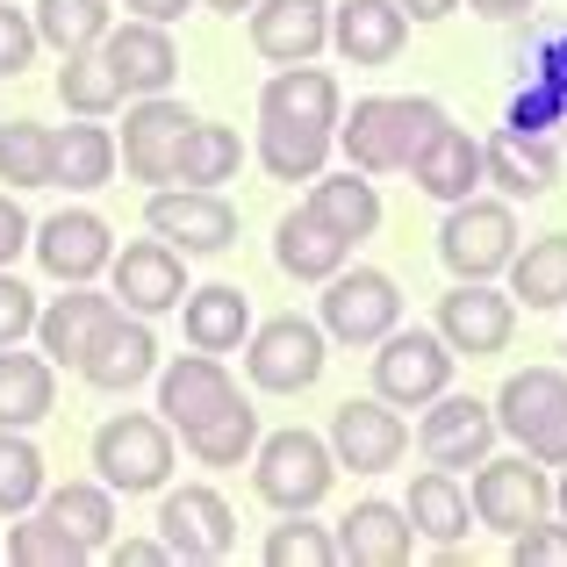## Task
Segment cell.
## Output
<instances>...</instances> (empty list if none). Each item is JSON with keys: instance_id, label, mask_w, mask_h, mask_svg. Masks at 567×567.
<instances>
[{"instance_id": "29", "label": "cell", "mask_w": 567, "mask_h": 567, "mask_svg": "<svg viewBox=\"0 0 567 567\" xmlns=\"http://www.w3.org/2000/svg\"><path fill=\"white\" fill-rule=\"evenodd\" d=\"M259 115H288V123H309V130H331V137H338L346 101H338V80L309 58V65H280L274 80H266Z\"/></svg>"}, {"instance_id": "3", "label": "cell", "mask_w": 567, "mask_h": 567, "mask_svg": "<svg viewBox=\"0 0 567 567\" xmlns=\"http://www.w3.org/2000/svg\"><path fill=\"white\" fill-rule=\"evenodd\" d=\"M488 410H496V431L517 439V453H532L539 467H567V374L560 367L511 374Z\"/></svg>"}, {"instance_id": "18", "label": "cell", "mask_w": 567, "mask_h": 567, "mask_svg": "<svg viewBox=\"0 0 567 567\" xmlns=\"http://www.w3.org/2000/svg\"><path fill=\"white\" fill-rule=\"evenodd\" d=\"M101 58H109L115 80H123V101L173 94V80H181V43H173L166 22H137V14H130L123 29H109V37H101Z\"/></svg>"}, {"instance_id": "16", "label": "cell", "mask_w": 567, "mask_h": 567, "mask_svg": "<svg viewBox=\"0 0 567 567\" xmlns=\"http://www.w3.org/2000/svg\"><path fill=\"white\" fill-rule=\"evenodd\" d=\"M29 251H37V266L51 280H94V274H109V259H115V230H109V216H94V208H58L51 223H37L29 230Z\"/></svg>"}, {"instance_id": "27", "label": "cell", "mask_w": 567, "mask_h": 567, "mask_svg": "<svg viewBox=\"0 0 567 567\" xmlns=\"http://www.w3.org/2000/svg\"><path fill=\"white\" fill-rule=\"evenodd\" d=\"M560 158L546 137H525V130H496V137L482 144V181L503 187V202H539L546 187H554Z\"/></svg>"}, {"instance_id": "4", "label": "cell", "mask_w": 567, "mask_h": 567, "mask_svg": "<svg viewBox=\"0 0 567 567\" xmlns=\"http://www.w3.org/2000/svg\"><path fill=\"white\" fill-rule=\"evenodd\" d=\"M94 467L115 496H158L173 482V424L166 416L123 410L94 431Z\"/></svg>"}, {"instance_id": "36", "label": "cell", "mask_w": 567, "mask_h": 567, "mask_svg": "<svg viewBox=\"0 0 567 567\" xmlns=\"http://www.w3.org/2000/svg\"><path fill=\"white\" fill-rule=\"evenodd\" d=\"M237 166H245V144H237V130H223V123H187L181 152H173L166 187H223V181H237Z\"/></svg>"}, {"instance_id": "42", "label": "cell", "mask_w": 567, "mask_h": 567, "mask_svg": "<svg viewBox=\"0 0 567 567\" xmlns=\"http://www.w3.org/2000/svg\"><path fill=\"white\" fill-rule=\"evenodd\" d=\"M43 503V453L29 445V431L0 424V517H22Z\"/></svg>"}, {"instance_id": "25", "label": "cell", "mask_w": 567, "mask_h": 567, "mask_svg": "<svg viewBox=\"0 0 567 567\" xmlns=\"http://www.w3.org/2000/svg\"><path fill=\"white\" fill-rule=\"evenodd\" d=\"M402 173H410L431 202H467V194H482V144H474L467 130L445 115V123L424 137V152H416Z\"/></svg>"}, {"instance_id": "23", "label": "cell", "mask_w": 567, "mask_h": 567, "mask_svg": "<svg viewBox=\"0 0 567 567\" xmlns=\"http://www.w3.org/2000/svg\"><path fill=\"white\" fill-rule=\"evenodd\" d=\"M402 43H410V14L395 8V0H338L331 8V51L346 58V65H395Z\"/></svg>"}, {"instance_id": "21", "label": "cell", "mask_w": 567, "mask_h": 567, "mask_svg": "<svg viewBox=\"0 0 567 567\" xmlns=\"http://www.w3.org/2000/svg\"><path fill=\"white\" fill-rule=\"evenodd\" d=\"M115 309H123V302H115V295H94V280H72L65 295H51V309H37V346H43V360H51V367H80L86 346L109 331Z\"/></svg>"}, {"instance_id": "11", "label": "cell", "mask_w": 567, "mask_h": 567, "mask_svg": "<svg viewBox=\"0 0 567 567\" xmlns=\"http://www.w3.org/2000/svg\"><path fill=\"white\" fill-rule=\"evenodd\" d=\"M158 539H166L173 560L208 567V560H223L237 546V511L216 496V488H202V482L166 488V503H158Z\"/></svg>"}, {"instance_id": "26", "label": "cell", "mask_w": 567, "mask_h": 567, "mask_svg": "<svg viewBox=\"0 0 567 567\" xmlns=\"http://www.w3.org/2000/svg\"><path fill=\"white\" fill-rule=\"evenodd\" d=\"M181 331H187V346L194 352H245V338H251V302H245V288H230V280H216V288H187L181 295Z\"/></svg>"}, {"instance_id": "12", "label": "cell", "mask_w": 567, "mask_h": 567, "mask_svg": "<svg viewBox=\"0 0 567 567\" xmlns=\"http://www.w3.org/2000/svg\"><path fill=\"white\" fill-rule=\"evenodd\" d=\"M144 230L166 237L173 251H230L237 245V208L216 187H152Z\"/></svg>"}, {"instance_id": "49", "label": "cell", "mask_w": 567, "mask_h": 567, "mask_svg": "<svg viewBox=\"0 0 567 567\" xmlns=\"http://www.w3.org/2000/svg\"><path fill=\"white\" fill-rule=\"evenodd\" d=\"M22 65H37V22L22 8H0V80H14Z\"/></svg>"}, {"instance_id": "15", "label": "cell", "mask_w": 567, "mask_h": 567, "mask_svg": "<svg viewBox=\"0 0 567 567\" xmlns=\"http://www.w3.org/2000/svg\"><path fill=\"white\" fill-rule=\"evenodd\" d=\"M109 280L130 317H166L187 295V251H173L166 237H137V245H123L109 259Z\"/></svg>"}, {"instance_id": "10", "label": "cell", "mask_w": 567, "mask_h": 567, "mask_svg": "<svg viewBox=\"0 0 567 567\" xmlns=\"http://www.w3.org/2000/svg\"><path fill=\"white\" fill-rule=\"evenodd\" d=\"M323 445H331V460L352 467V474H388V467H402V453H410V424L395 416V402L352 395V402L331 410V439Z\"/></svg>"}, {"instance_id": "22", "label": "cell", "mask_w": 567, "mask_h": 567, "mask_svg": "<svg viewBox=\"0 0 567 567\" xmlns=\"http://www.w3.org/2000/svg\"><path fill=\"white\" fill-rule=\"evenodd\" d=\"M223 402H237V381L216 352H181L173 367H158V416H166L173 431L208 424Z\"/></svg>"}, {"instance_id": "28", "label": "cell", "mask_w": 567, "mask_h": 567, "mask_svg": "<svg viewBox=\"0 0 567 567\" xmlns=\"http://www.w3.org/2000/svg\"><path fill=\"white\" fill-rule=\"evenodd\" d=\"M274 259H280V274H288V280H331L338 266L352 259V237H338L331 223L302 202V208H288V216H280Z\"/></svg>"}, {"instance_id": "24", "label": "cell", "mask_w": 567, "mask_h": 567, "mask_svg": "<svg viewBox=\"0 0 567 567\" xmlns=\"http://www.w3.org/2000/svg\"><path fill=\"white\" fill-rule=\"evenodd\" d=\"M331 539H338V567H410V554H416L410 511H402V503H381V496L352 503V517Z\"/></svg>"}, {"instance_id": "50", "label": "cell", "mask_w": 567, "mask_h": 567, "mask_svg": "<svg viewBox=\"0 0 567 567\" xmlns=\"http://www.w3.org/2000/svg\"><path fill=\"white\" fill-rule=\"evenodd\" d=\"M29 230H37V223L22 216V202H8V194H0V266H14L29 251Z\"/></svg>"}, {"instance_id": "5", "label": "cell", "mask_w": 567, "mask_h": 567, "mask_svg": "<svg viewBox=\"0 0 567 567\" xmlns=\"http://www.w3.org/2000/svg\"><path fill=\"white\" fill-rule=\"evenodd\" d=\"M439 259H445V274H453V280H496L503 266L517 259V208L511 202H488V194L445 202Z\"/></svg>"}, {"instance_id": "38", "label": "cell", "mask_w": 567, "mask_h": 567, "mask_svg": "<svg viewBox=\"0 0 567 567\" xmlns=\"http://www.w3.org/2000/svg\"><path fill=\"white\" fill-rule=\"evenodd\" d=\"M187 439V453L202 460V467H245L251 460V445H259V410H251L245 395L237 402H223L208 424H194V431H181Z\"/></svg>"}, {"instance_id": "2", "label": "cell", "mask_w": 567, "mask_h": 567, "mask_svg": "<svg viewBox=\"0 0 567 567\" xmlns=\"http://www.w3.org/2000/svg\"><path fill=\"white\" fill-rule=\"evenodd\" d=\"M331 482H338L331 445L302 424L266 431V439L251 445V488H259V503H274V511H317V503L331 496Z\"/></svg>"}, {"instance_id": "19", "label": "cell", "mask_w": 567, "mask_h": 567, "mask_svg": "<svg viewBox=\"0 0 567 567\" xmlns=\"http://www.w3.org/2000/svg\"><path fill=\"white\" fill-rule=\"evenodd\" d=\"M251 51L266 65H309L331 51V0H259L251 8Z\"/></svg>"}, {"instance_id": "46", "label": "cell", "mask_w": 567, "mask_h": 567, "mask_svg": "<svg viewBox=\"0 0 567 567\" xmlns=\"http://www.w3.org/2000/svg\"><path fill=\"white\" fill-rule=\"evenodd\" d=\"M560 115H567V101H560L546 80H532V86H517V101H511V123H503V130H525V137H546V130H554Z\"/></svg>"}, {"instance_id": "52", "label": "cell", "mask_w": 567, "mask_h": 567, "mask_svg": "<svg viewBox=\"0 0 567 567\" xmlns=\"http://www.w3.org/2000/svg\"><path fill=\"white\" fill-rule=\"evenodd\" d=\"M187 8H194V0H130V14H137V22H166V29L181 22Z\"/></svg>"}, {"instance_id": "45", "label": "cell", "mask_w": 567, "mask_h": 567, "mask_svg": "<svg viewBox=\"0 0 567 567\" xmlns=\"http://www.w3.org/2000/svg\"><path fill=\"white\" fill-rule=\"evenodd\" d=\"M511 560L517 567H567V517H532L525 532H511Z\"/></svg>"}, {"instance_id": "9", "label": "cell", "mask_w": 567, "mask_h": 567, "mask_svg": "<svg viewBox=\"0 0 567 567\" xmlns=\"http://www.w3.org/2000/svg\"><path fill=\"white\" fill-rule=\"evenodd\" d=\"M453 360L460 352L445 346L439 331H388L381 338V352H374V395L381 402H395V410H424L431 395H445V388H453Z\"/></svg>"}, {"instance_id": "32", "label": "cell", "mask_w": 567, "mask_h": 567, "mask_svg": "<svg viewBox=\"0 0 567 567\" xmlns=\"http://www.w3.org/2000/svg\"><path fill=\"white\" fill-rule=\"evenodd\" d=\"M309 208H317L323 223H331L338 237H352V245H360V237H374L381 230V194H374V173H331L323 166L317 181H309Z\"/></svg>"}, {"instance_id": "1", "label": "cell", "mask_w": 567, "mask_h": 567, "mask_svg": "<svg viewBox=\"0 0 567 567\" xmlns=\"http://www.w3.org/2000/svg\"><path fill=\"white\" fill-rule=\"evenodd\" d=\"M445 123V109L431 94H367L352 101V115H338V152H346L352 173H402L424 137Z\"/></svg>"}, {"instance_id": "33", "label": "cell", "mask_w": 567, "mask_h": 567, "mask_svg": "<svg viewBox=\"0 0 567 567\" xmlns=\"http://www.w3.org/2000/svg\"><path fill=\"white\" fill-rule=\"evenodd\" d=\"M51 402H58V367L43 360V352L0 346V424L29 431V424L51 416Z\"/></svg>"}, {"instance_id": "6", "label": "cell", "mask_w": 567, "mask_h": 567, "mask_svg": "<svg viewBox=\"0 0 567 567\" xmlns=\"http://www.w3.org/2000/svg\"><path fill=\"white\" fill-rule=\"evenodd\" d=\"M467 503H474V525L482 532H525L532 517L554 511V482L532 453H488L474 460V482H467Z\"/></svg>"}, {"instance_id": "39", "label": "cell", "mask_w": 567, "mask_h": 567, "mask_svg": "<svg viewBox=\"0 0 567 567\" xmlns=\"http://www.w3.org/2000/svg\"><path fill=\"white\" fill-rule=\"evenodd\" d=\"M37 43H51L58 58H72V51H94L101 37L115 29V8L109 0H37Z\"/></svg>"}, {"instance_id": "48", "label": "cell", "mask_w": 567, "mask_h": 567, "mask_svg": "<svg viewBox=\"0 0 567 567\" xmlns=\"http://www.w3.org/2000/svg\"><path fill=\"white\" fill-rule=\"evenodd\" d=\"M37 309H43V302L8 274V266H0V346H22V338L37 331Z\"/></svg>"}, {"instance_id": "7", "label": "cell", "mask_w": 567, "mask_h": 567, "mask_svg": "<svg viewBox=\"0 0 567 567\" xmlns=\"http://www.w3.org/2000/svg\"><path fill=\"white\" fill-rule=\"evenodd\" d=\"M317 323H323V338H338V346H381V338L402 323L395 274H381V266H352L346 274V266H338V274L323 280Z\"/></svg>"}, {"instance_id": "40", "label": "cell", "mask_w": 567, "mask_h": 567, "mask_svg": "<svg viewBox=\"0 0 567 567\" xmlns=\"http://www.w3.org/2000/svg\"><path fill=\"white\" fill-rule=\"evenodd\" d=\"M58 101H65L72 115H94V123L123 109V80H115V65L101 58V43L94 51H72L65 65H58Z\"/></svg>"}, {"instance_id": "54", "label": "cell", "mask_w": 567, "mask_h": 567, "mask_svg": "<svg viewBox=\"0 0 567 567\" xmlns=\"http://www.w3.org/2000/svg\"><path fill=\"white\" fill-rule=\"evenodd\" d=\"M402 14H410V22H445V14L460 8V0H395Z\"/></svg>"}, {"instance_id": "51", "label": "cell", "mask_w": 567, "mask_h": 567, "mask_svg": "<svg viewBox=\"0 0 567 567\" xmlns=\"http://www.w3.org/2000/svg\"><path fill=\"white\" fill-rule=\"evenodd\" d=\"M115 567H158V560H173L166 554V539H123V546H109Z\"/></svg>"}, {"instance_id": "53", "label": "cell", "mask_w": 567, "mask_h": 567, "mask_svg": "<svg viewBox=\"0 0 567 567\" xmlns=\"http://www.w3.org/2000/svg\"><path fill=\"white\" fill-rule=\"evenodd\" d=\"M532 8H539V0H474V14H488V22H525Z\"/></svg>"}, {"instance_id": "41", "label": "cell", "mask_w": 567, "mask_h": 567, "mask_svg": "<svg viewBox=\"0 0 567 567\" xmlns=\"http://www.w3.org/2000/svg\"><path fill=\"white\" fill-rule=\"evenodd\" d=\"M259 560L266 567H338V539H331V525H309V511H280Z\"/></svg>"}, {"instance_id": "47", "label": "cell", "mask_w": 567, "mask_h": 567, "mask_svg": "<svg viewBox=\"0 0 567 567\" xmlns=\"http://www.w3.org/2000/svg\"><path fill=\"white\" fill-rule=\"evenodd\" d=\"M517 65H525L532 80H546V86H554V94L567 101V29H560V22H546L539 37H532V51L517 58Z\"/></svg>"}, {"instance_id": "13", "label": "cell", "mask_w": 567, "mask_h": 567, "mask_svg": "<svg viewBox=\"0 0 567 567\" xmlns=\"http://www.w3.org/2000/svg\"><path fill=\"white\" fill-rule=\"evenodd\" d=\"M511 331H517V302L496 280H453V295H439V338L467 360L511 352Z\"/></svg>"}, {"instance_id": "14", "label": "cell", "mask_w": 567, "mask_h": 567, "mask_svg": "<svg viewBox=\"0 0 567 567\" xmlns=\"http://www.w3.org/2000/svg\"><path fill=\"white\" fill-rule=\"evenodd\" d=\"M416 453H424L431 467H445V474L488 460V453H496V410L474 402V395H453V388L431 395L424 402V424H416Z\"/></svg>"}, {"instance_id": "31", "label": "cell", "mask_w": 567, "mask_h": 567, "mask_svg": "<svg viewBox=\"0 0 567 567\" xmlns=\"http://www.w3.org/2000/svg\"><path fill=\"white\" fill-rule=\"evenodd\" d=\"M410 525H416V539H431V546H460L474 532V503H467V488H460V474H445V467H424L410 482Z\"/></svg>"}, {"instance_id": "43", "label": "cell", "mask_w": 567, "mask_h": 567, "mask_svg": "<svg viewBox=\"0 0 567 567\" xmlns=\"http://www.w3.org/2000/svg\"><path fill=\"white\" fill-rule=\"evenodd\" d=\"M8 560H14V567H80L86 546L72 539L58 517H43V511L29 517V511H22V525L8 532Z\"/></svg>"}, {"instance_id": "34", "label": "cell", "mask_w": 567, "mask_h": 567, "mask_svg": "<svg viewBox=\"0 0 567 567\" xmlns=\"http://www.w3.org/2000/svg\"><path fill=\"white\" fill-rule=\"evenodd\" d=\"M331 130H309V123H288V115H259V166L274 181H317L331 166Z\"/></svg>"}, {"instance_id": "44", "label": "cell", "mask_w": 567, "mask_h": 567, "mask_svg": "<svg viewBox=\"0 0 567 567\" xmlns=\"http://www.w3.org/2000/svg\"><path fill=\"white\" fill-rule=\"evenodd\" d=\"M0 181L51 187V123H0Z\"/></svg>"}, {"instance_id": "55", "label": "cell", "mask_w": 567, "mask_h": 567, "mask_svg": "<svg viewBox=\"0 0 567 567\" xmlns=\"http://www.w3.org/2000/svg\"><path fill=\"white\" fill-rule=\"evenodd\" d=\"M202 8H216V14H251L259 0H202Z\"/></svg>"}, {"instance_id": "56", "label": "cell", "mask_w": 567, "mask_h": 567, "mask_svg": "<svg viewBox=\"0 0 567 567\" xmlns=\"http://www.w3.org/2000/svg\"><path fill=\"white\" fill-rule=\"evenodd\" d=\"M554 511L567 517V474H560V482H554Z\"/></svg>"}, {"instance_id": "8", "label": "cell", "mask_w": 567, "mask_h": 567, "mask_svg": "<svg viewBox=\"0 0 567 567\" xmlns=\"http://www.w3.org/2000/svg\"><path fill=\"white\" fill-rule=\"evenodd\" d=\"M331 338H323V323H309V317H266L259 331L245 338V374L251 388H266V395H302V388H317L323 381V360H331Z\"/></svg>"}, {"instance_id": "20", "label": "cell", "mask_w": 567, "mask_h": 567, "mask_svg": "<svg viewBox=\"0 0 567 567\" xmlns=\"http://www.w3.org/2000/svg\"><path fill=\"white\" fill-rule=\"evenodd\" d=\"M80 374H86V388H101V395H130V388H144V381L158 374V338H152V323L115 309L109 331L86 346Z\"/></svg>"}, {"instance_id": "30", "label": "cell", "mask_w": 567, "mask_h": 567, "mask_svg": "<svg viewBox=\"0 0 567 567\" xmlns=\"http://www.w3.org/2000/svg\"><path fill=\"white\" fill-rule=\"evenodd\" d=\"M115 181V137L109 123L80 115V123L51 130V187H72V194H94Z\"/></svg>"}, {"instance_id": "35", "label": "cell", "mask_w": 567, "mask_h": 567, "mask_svg": "<svg viewBox=\"0 0 567 567\" xmlns=\"http://www.w3.org/2000/svg\"><path fill=\"white\" fill-rule=\"evenodd\" d=\"M511 274V302L525 309H567V230H546L532 245H517V259L503 266Z\"/></svg>"}, {"instance_id": "37", "label": "cell", "mask_w": 567, "mask_h": 567, "mask_svg": "<svg viewBox=\"0 0 567 567\" xmlns=\"http://www.w3.org/2000/svg\"><path fill=\"white\" fill-rule=\"evenodd\" d=\"M43 517H58L86 554L115 546V488L109 482H65V488H51V496H43Z\"/></svg>"}, {"instance_id": "17", "label": "cell", "mask_w": 567, "mask_h": 567, "mask_svg": "<svg viewBox=\"0 0 567 567\" xmlns=\"http://www.w3.org/2000/svg\"><path fill=\"white\" fill-rule=\"evenodd\" d=\"M187 123H194V115H187L173 94H137V109L123 115V144H115V158H123V173H130V181L166 187L173 152H181Z\"/></svg>"}]
</instances>
